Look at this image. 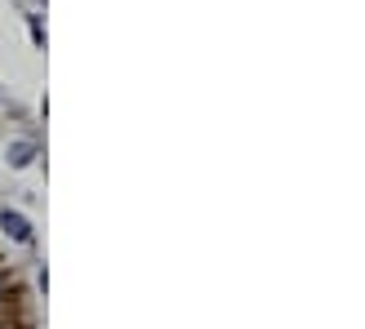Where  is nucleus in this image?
<instances>
[{
  "label": "nucleus",
  "instance_id": "nucleus-1",
  "mask_svg": "<svg viewBox=\"0 0 365 329\" xmlns=\"http://www.w3.org/2000/svg\"><path fill=\"white\" fill-rule=\"evenodd\" d=\"M5 227L14 241H27V218H18V214H5Z\"/></svg>",
  "mask_w": 365,
  "mask_h": 329
},
{
  "label": "nucleus",
  "instance_id": "nucleus-2",
  "mask_svg": "<svg viewBox=\"0 0 365 329\" xmlns=\"http://www.w3.org/2000/svg\"><path fill=\"white\" fill-rule=\"evenodd\" d=\"M0 298H9V285L5 281H0Z\"/></svg>",
  "mask_w": 365,
  "mask_h": 329
}]
</instances>
